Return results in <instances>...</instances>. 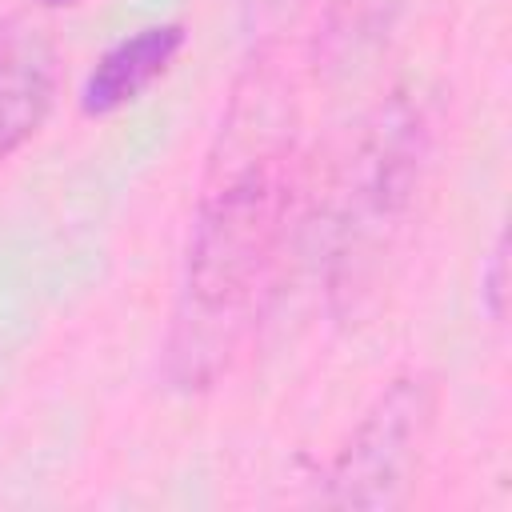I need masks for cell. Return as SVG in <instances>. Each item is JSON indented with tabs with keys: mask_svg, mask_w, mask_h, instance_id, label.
Listing matches in <instances>:
<instances>
[{
	"mask_svg": "<svg viewBox=\"0 0 512 512\" xmlns=\"http://www.w3.org/2000/svg\"><path fill=\"white\" fill-rule=\"evenodd\" d=\"M428 156V124L424 112L396 96L376 112L368 136L352 160L348 204L340 220L336 248V292L356 296L380 268V256L392 248L400 220L408 216L420 172Z\"/></svg>",
	"mask_w": 512,
	"mask_h": 512,
	"instance_id": "obj_2",
	"label": "cell"
},
{
	"mask_svg": "<svg viewBox=\"0 0 512 512\" xmlns=\"http://www.w3.org/2000/svg\"><path fill=\"white\" fill-rule=\"evenodd\" d=\"M296 192L288 132L252 128L228 136V160L212 164L196 212L172 312L164 372L176 388H208L248 336L288 252Z\"/></svg>",
	"mask_w": 512,
	"mask_h": 512,
	"instance_id": "obj_1",
	"label": "cell"
},
{
	"mask_svg": "<svg viewBox=\"0 0 512 512\" xmlns=\"http://www.w3.org/2000/svg\"><path fill=\"white\" fill-rule=\"evenodd\" d=\"M504 296H508V240L500 236L484 268V300L492 320H504Z\"/></svg>",
	"mask_w": 512,
	"mask_h": 512,
	"instance_id": "obj_7",
	"label": "cell"
},
{
	"mask_svg": "<svg viewBox=\"0 0 512 512\" xmlns=\"http://www.w3.org/2000/svg\"><path fill=\"white\" fill-rule=\"evenodd\" d=\"M40 4H44V8H72L76 0H40Z\"/></svg>",
	"mask_w": 512,
	"mask_h": 512,
	"instance_id": "obj_8",
	"label": "cell"
},
{
	"mask_svg": "<svg viewBox=\"0 0 512 512\" xmlns=\"http://www.w3.org/2000/svg\"><path fill=\"white\" fill-rule=\"evenodd\" d=\"M180 48H184L180 24H152V28H140L136 36L112 44L96 60V68L88 72V80L80 88L84 116H108V112H120L124 104L140 100L172 68Z\"/></svg>",
	"mask_w": 512,
	"mask_h": 512,
	"instance_id": "obj_5",
	"label": "cell"
},
{
	"mask_svg": "<svg viewBox=\"0 0 512 512\" xmlns=\"http://www.w3.org/2000/svg\"><path fill=\"white\" fill-rule=\"evenodd\" d=\"M436 392L424 372L392 380L332 460L324 500L336 508H396L408 500L432 428Z\"/></svg>",
	"mask_w": 512,
	"mask_h": 512,
	"instance_id": "obj_3",
	"label": "cell"
},
{
	"mask_svg": "<svg viewBox=\"0 0 512 512\" xmlns=\"http://www.w3.org/2000/svg\"><path fill=\"white\" fill-rule=\"evenodd\" d=\"M408 0H324L312 64L324 80L360 72L396 32Z\"/></svg>",
	"mask_w": 512,
	"mask_h": 512,
	"instance_id": "obj_6",
	"label": "cell"
},
{
	"mask_svg": "<svg viewBox=\"0 0 512 512\" xmlns=\"http://www.w3.org/2000/svg\"><path fill=\"white\" fill-rule=\"evenodd\" d=\"M56 100V44L32 16L0 24V156L24 148Z\"/></svg>",
	"mask_w": 512,
	"mask_h": 512,
	"instance_id": "obj_4",
	"label": "cell"
}]
</instances>
